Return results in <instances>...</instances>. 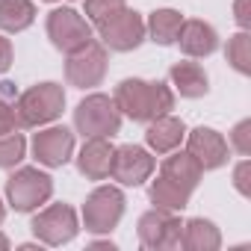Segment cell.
I'll return each mask as SVG.
<instances>
[{
    "instance_id": "d4e9b609",
    "label": "cell",
    "mask_w": 251,
    "mask_h": 251,
    "mask_svg": "<svg viewBox=\"0 0 251 251\" xmlns=\"http://www.w3.org/2000/svg\"><path fill=\"white\" fill-rule=\"evenodd\" d=\"M121 9H124V0H86V15L95 24H103L106 18H112Z\"/></svg>"
},
{
    "instance_id": "cb8c5ba5",
    "label": "cell",
    "mask_w": 251,
    "mask_h": 251,
    "mask_svg": "<svg viewBox=\"0 0 251 251\" xmlns=\"http://www.w3.org/2000/svg\"><path fill=\"white\" fill-rule=\"evenodd\" d=\"M24 157V136L21 133H0V166H15Z\"/></svg>"
},
{
    "instance_id": "8fae6325",
    "label": "cell",
    "mask_w": 251,
    "mask_h": 251,
    "mask_svg": "<svg viewBox=\"0 0 251 251\" xmlns=\"http://www.w3.org/2000/svg\"><path fill=\"white\" fill-rule=\"evenodd\" d=\"M33 230H36V236H42L50 245L68 242L77 233V216H74L71 207L56 204V207H50V210H45L42 216L33 219Z\"/></svg>"
},
{
    "instance_id": "f546056e",
    "label": "cell",
    "mask_w": 251,
    "mask_h": 251,
    "mask_svg": "<svg viewBox=\"0 0 251 251\" xmlns=\"http://www.w3.org/2000/svg\"><path fill=\"white\" fill-rule=\"evenodd\" d=\"M9 62H12V48H9L6 39H0V74L9 68Z\"/></svg>"
},
{
    "instance_id": "44dd1931",
    "label": "cell",
    "mask_w": 251,
    "mask_h": 251,
    "mask_svg": "<svg viewBox=\"0 0 251 251\" xmlns=\"http://www.w3.org/2000/svg\"><path fill=\"white\" fill-rule=\"evenodd\" d=\"M180 24H183L180 12H175V9H160V12L151 15V24H148V27H151L154 42H160V45H172V42L177 39Z\"/></svg>"
},
{
    "instance_id": "7402d4cb",
    "label": "cell",
    "mask_w": 251,
    "mask_h": 251,
    "mask_svg": "<svg viewBox=\"0 0 251 251\" xmlns=\"http://www.w3.org/2000/svg\"><path fill=\"white\" fill-rule=\"evenodd\" d=\"M151 198H154V204L163 207V210H180V207H186L189 192H183L180 186H175L172 180H166V177L160 175V180H154V186H151Z\"/></svg>"
},
{
    "instance_id": "277c9868",
    "label": "cell",
    "mask_w": 251,
    "mask_h": 251,
    "mask_svg": "<svg viewBox=\"0 0 251 251\" xmlns=\"http://www.w3.org/2000/svg\"><path fill=\"white\" fill-rule=\"evenodd\" d=\"M50 189H53L50 177L42 175V172H36V169H21V172L12 175L9 183H6L9 201L15 204V210H24V213L33 210V207H39L42 201H48Z\"/></svg>"
},
{
    "instance_id": "6da1fadb",
    "label": "cell",
    "mask_w": 251,
    "mask_h": 251,
    "mask_svg": "<svg viewBox=\"0 0 251 251\" xmlns=\"http://www.w3.org/2000/svg\"><path fill=\"white\" fill-rule=\"evenodd\" d=\"M175 98L163 83L145 80H124L115 92V106L124 109L133 121H154L172 109Z\"/></svg>"
},
{
    "instance_id": "5bb4252c",
    "label": "cell",
    "mask_w": 251,
    "mask_h": 251,
    "mask_svg": "<svg viewBox=\"0 0 251 251\" xmlns=\"http://www.w3.org/2000/svg\"><path fill=\"white\" fill-rule=\"evenodd\" d=\"M175 42H180V50L186 56H210L219 45V36L204 21H183Z\"/></svg>"
},
{
    "instance_id": "e0dca14e",
    "label": "cell",
    "mask_w": 251,
    "mask_h": 251,
    "mask_svg": "<svg viewBox=\"0 0 251 251\" xmlns=\"http://www.w3.org/2000/svg\"><path fill=\"white\" fill-rule=\"evenodd\" d=\"M180 139H183V121H177V118H172V115L154 118V124L148 127V142H151V148L160 151V154L177 148Z\"/></svg>"
},
{
    "instance_id": "ba28073f",
    "label": "cell",
    "mask_w": 251,
    "mask_h": 251,
    "mask_svg": "<svg viewBox=\"0 0 251 251\" xmlns=\"http://www.w3.org/2000/svg\"><path fill=\"white\" fill-rule=\"evenodd\" d=\"M112 177L121 180V183H127V186H139L151 172H154V160L136 148V145H124L118 151H112V166H109Z\"/></svg>"
},
{
    "instance_id": "4dcf8cb0",
    "label": "cell",
    "mask_w": 251,
    "mask_h": 251,
    "mask_svg": "<svg viewBox=\"0 0 251 251\" xmlns=\"http://www.w3.org/2000/svg\"><path fill=\"white\" fill-rule=\"evenodd\" d=\"M0 248H6V239H3V236H0Z\"/></svg>"
},
{
    "instance_id": "9a60e30c",
    "label": "cell",
    "mask_w": 251,
    "mask_h": 251,
    "mask_svg": "<svg viewBox=\"0 0 251 251\" xmlns=\"http://www.w3.org/2000/svg\"><path fill=\"white\" fill-rule=\"evenodd\" d=\"M109 166H112V148H109V142L103 136H92L86 142L83 154H80V172L86 177L100 180V177L109 175Z\"/></svg>"
},
{
    "instance_id": "4316f807",
    "label": "cell",
    "mask_w": 251,
    "mask_h": 251,
    "mask_svg": "<svg viewBox=\"0 0 251 251\" xmlns=\"http://www.w3.org/2000/svg\"><path fill=\"white\" fill-rule=\"evenodd\" d=\"M248 172H251L248 160H242V163L236 166V172H233V183H236V189H239L242 195H251V186H248Z\"/></svg>"
},
{
    "instance_id": "603a6c76",
    "label": "cell",
    "mask_w": 251,
    "mask_h": 251,
    "mask_svg": "<svg viewBox=\"0 0 251 251\" xmlns=\"http://www.w3.org/2000/svg\"><path fill=\"white\" fill-rule=\"evenodd\" d=\"M227 62L239 71V74H248L251 71V39H248V33L242 30V33H236L230 42H227Z\"/></svg>"
},
{
    "instance_id": "5b68a950",
    "label": "cell",
    "mask_w": 251,
    "mask_h": 251,
    "mask_svg": "<svg viewBox=\"0 0 251 251\" xmlns=\"http://www.w3.org/2000/svg\"><path fill=\"white\" fill-rule=\"evenodd\" d=\"M100 27V39L103 45H109L112 50H133L142 39H145V24L136 12H127V9H121L115 12L112 18H106Z\"/></svg>"
},
{
    "instance_id": "1f68e13d",
    "label": "cell",
    "mask_w": 251,
    "mask_h": 251,
    "mask_svg": "<svg viewBox=\"0 0 251 251\" xmlns=\"http://www.w3.org/2000/svg\"><path fill=\"white\" fill-rule=\"evenodd\" d=\"M0 219H3V207H0Z\"/></svg>"
},
{
    "instance_id": "ac0fdd59",
    "label": "cell",
    "mask_w": 251,
    "mask_h": 251,
    "mask_svg": "<svg viewBox=\"0 0 251 251\" xmlns=\"http://www.w3.org/2000/svg\"><path fill=\"white\" fill-rule=\"evenodd\" d=\"M172 83L183 98H201L207 95V74L198 62H177L172 68Z\"/></svg>"
},
{
    "instance_id": "2e32d148",
    "label": "cell",
    "mask_w": 251,
    "mask_h": 251,
    "mask_svg": "<svg viewBox=\"0 0 251 251\" xmlns=\"http://www.w3.org/2000/svg\"><path fill=\"white\" fill-rule=\"evenodd\" d=\"M201 166L189 157V154H175L163 163V177L172 180L175 186H180L183 192H192L198 186V177H201Z\"/></svg>"
},
{
    "instance_id": "4fadbf2b",
    "label": "cell",
    "mask_w": 251,
    "mask_h": 251,
    "mask_svg": "<svg viewBox=\"0 0 251 251\" xmlns=\"http://www.w3.org/2000/svg\"><path fill=\"white\" fill-rule=\"evenodd\" d=\"M71 148H74V136H71V130H65V127H50V130L39 133L36 142H33L36 160L45 163V166H62V163L68 160Z\"/></svg>"
},
{
    "instance_id": "d6986e66",
    "label": "cell",
    "mask_w": 251,
    "mask_h": 251,
    "mask_svg": "<svg viewBox=\"0 0 251 251\" xmlns=\"http://www.w3.org/2000/svg\"><path fill=\"white\" fill-rule=\"evenodd\" d=\"M180 242L192 251H213L219 248V230L213 227V222H204V219H192L186 222V227L180 230Z\"/></svg>"
},
{
    "instance_id": "8992f818",
    "label": "cell",
    "mask_w": 251,
    "mask_h": 251,
    "mask_svg": "<svg viewBox=\"0 0 251 251\" xmlns=\"http://www.w3.org/2000/svg\"><path fill=\"white\" fill-rule=\"evenodd\" d=\"M48 36L62 50H77L89 42V27L74 9H56L48 18Z\"/></svg>"
},
{
    "instance_id": "f1b7e54d",
    "label": "cell",
    "mask_w": 251,
    "mask_h": 251,
    "mask_svg": "<svg viewBox=\"0 0 251 251\" xmlns=\"http://www.w3.org/2000/svg\"><path fill=\"white\" fill-rule=\"evenodd\" d=\"M233 9H236V21H239V27L245 30V27L251 24V15H248V0H236Z\"/></svg>"
},
{
    "instance_id": "7c38bea8",
    "label": "cell",
    "mask_w": 251,
    "mask_h": 251,
    "mask_svg": "<svg viewBox=\"0 0 251 251\" xmlns=\"http://www.w3.org/2000/svg\"><path fill=\"white\" fill-rule=\"evenodd\" d=\"M189 157L201 169H219L227 160V145H225V139L216 130L198 127V130L189 133Z\"/></svg>"
},
{
    "instance_id": "83f0119b",
    "label": "cell",
    "mask_w": 251,
    "mask_h": 251,
    "mask_svg": "<svg viewBox=\"0 0 251 251\" xmlns=\"http://www.w3.org/2000/svg\"><path fill=\"white\" fill-rule=\"evenodd\" d=\"M15 127V115H12V106L0 98V133H6V130H12Z\"/></svg>"
},
{
    "instance_id": "30bf717a",
    "label": "cell",
    "mask_w": 251,
    "mask_h": 251,
    "mask_svg": "<svg viewBox=\"0 0 251 251\" xmlns=\"http://www.w3.org/2000/svg\"><path fill=\"white\" fill-rule=\"evenodd\" d=\"M124 210V198L118 189H98L86 201V227L89 230H109Z\"/></svg>"
},
{
    "instance_id": "3957f363",
    "label": "cell",
    "mask_w": 251,
    "mask_h": 251,
    "mask_svg": "<svg viewBox=\"0 0 251 251\" xmlns=\"http://www.w3.org/2000/svg\"><path fill=\"white\" fill-rule=\"evenodd\" d=\"M77 127L86 133V136H112L118 130V112H115V103L103 95H92L86 98L80 106H77Z\"/></svg>"
},
{
    "instance_id": "484cf974",
    "label": "cell",
    "mask_w": 251,
    "mask_h": 251,
    "mask_svg": "<svg viewBox=\"0 0 251 251\" xmlns=\"http://www.w3.org/2000/svg\"><path fill=\"white\" fill-rule=\"evenodd\" d=\"M230 139H233V148L242 157H248L251 154V121H239L233 127V133H230Z\"/></svg>"
},
{
    "instance_id": "ffe728a7",
    "label": "cell",
    "mask_w": 251,
    "mask_h": 251,
    "mask_svg": "<svg viewBox=\"0 0 251 251\" xmlns=\"http://www.w3.org/2000/svg\"><path fill=\"white\" fill-rule=\"evenodd\" d=\"M33 15H36V9H33L30 0H0V27L9 30V33L30 27Z\"/></svg>"
},
{
    "instance_id": "7a4b0ae2",
    "label": "cell",
    "mask_w": 251,
    "mask_h": 251,
    "mask_svg": "<svg viewBox=\"0 0 251 251\" xmlns=\"http://www.w3.org/2000/svg\"><path fill=\"white\" fill-rule=\"evenodd\" d=\"M65 103V95L56 83H42L30 92H24L15 103H12V115H15V124H42V121H50L59 115Z\"/></svg>"
},
{
    "instance_id": "52a82bcc",
    "label": "cell",
    "mask_w": 251,
    "mask_h": 251,
    "mask_svg": "<svg viewBox=\"0 0 251 251\" xmlns=\"http://www.w3.org/2000/svg\"><path fill=\"white\" fill-rule=\"evenodd\" d=\"M180 219L172 216L169 210H154L148 216H142L139 222V236L148 248H172L180 242Z\"/></svg>"
},
{
    "instance_id": "9c48e42d",
    "label": "cell",
    "mask_w": 251,
    "mask_h": 251,
    "mask_svg": "<svg viewBox=\"0 0 251 251\" xmlns=\"http://www.w3.org/2000/svg\"><path fill=\"white\" fill-rule=\"evenodd\" d=\"M106 71V56H103V48L86 42L83 48L71 50V59H68V80L74 86H95Z\"/></svg>"
}]
</instances>
